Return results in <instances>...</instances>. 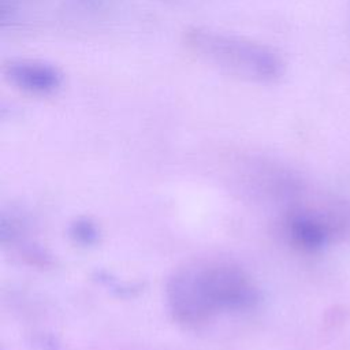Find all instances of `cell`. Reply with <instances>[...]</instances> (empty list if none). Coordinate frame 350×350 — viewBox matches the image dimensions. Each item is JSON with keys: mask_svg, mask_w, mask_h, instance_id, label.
Segmentation results:
<instances>
[{"mask_svg": "<svg viewBox=\"0 0 350 350\" xmlns=\"http://www.w3.org/2000/svg\"><path fill=\"white\" fill-rule=\"evenodd\" d=\"M167 301L176 321L200 327L220 314L250 309L257 302V290L239 267L198 260L174 272L167 284Z\"/></svg>", "mask_w": 350, "mask_h": 350, "instance_id": "1", "label": "cell"}, {"mask_svg": "<svg viewBox=\"0 0 350 350\" xmlns=\"http://www.w3.org/2000/svg\"><path fill=\"white\" fill-rule=\"evenodd\" d=\"M183 41L204 62L242 79L271 83L283 75L279 53L257 41L211 27H191Z\"/></svg>", "mask_w": 350, "mask_h": 350, "instance_id": "2", "label": "cell"}, {"mask_svg": "<svg viewBox=\"0 0 350 350\" xmlns=\"http://www.w3.org/2000/svg\"><path fill=\"white\" fill-rule=\"evenodd\" d=\"M3 72L12 86L34 96L55 94L64 82L63 72L44 60L14 59L4 64Z\"/></svg>", "mask_w": 350, "mask_h": 350, "instance_id": "3", "label": "cell"}, {"mask_svg": "<svg viewBox=\"0 0 350 350\" xmlns=\"http://www.w3.org/2000/svg\"><path fill=\"white\" fill-rule=\"evenodd\" d=\"M290 235L298 246L306 250H317L327 245L329 228L319 217L308 213H299L290 221Z\"/></svg>", "mask_w": 350, "mask_h": 350, "instance_id": "4", "label": "cell"}]
</instances>
